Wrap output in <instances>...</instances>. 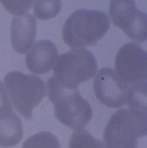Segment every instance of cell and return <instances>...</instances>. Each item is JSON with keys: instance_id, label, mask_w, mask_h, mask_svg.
<instances>
[{"instance_id": "6da1fadb", "label": "cell", "mask_w": 147, "mask_h": 148, "mask_svg": "<svg viewBox=\"0 0 147 148\" xmlns=\"http://www.w3.org/2000/svg\"><path fill=\"white\" fill-rule=\"evenodd\" d=\"M110 27V18L105 12L80 9L67 18L62 37L69 47H84L96 44L106 34Z\"/></svg>"}, {"instance_id": "7a4b0ae2", "label": "cell", "mask_w": 147, "mask_h": 148, "mask_svg": "<svg viewBox=\"0 0 147 148\" xmlns=\"http://www.w3.org/2000/svg\"><path fill=\"white\" fill-rule=\"evenodd\" d=\"M47 91L55 116L61 123L76 130L83 129L89 124L92 118V108L77 88H63L53 76L47 81Z\"/></svg>"}, {"instance_id": "3957f363", "label": "cell", "mask_w": 147, "mask_h": 148, "mask_svg": "<svg viewBox=\"0 0 147 148\" xmlns=\"http://www.w3.org/2000/svg\"><path fill=\"white\" fill-rule=\"evenodd\" d=\"M147 119V109L116 111L104 130V148H137L139 138L146 135Z\"/></svg>"}, {"instance_id": "277c9868", "label": "cell", "mask_w": 147, "mask_h": 148, "mask_svg": "<svg viewBox=\"0 0 147 148\" xmlns=\"http://www.w3.org/2000/svg\"><path fill=\"white\" fill-rule=\"evenodd\" d=\"M4 84L15 110L26 119H31L33 109L45 96V82L36 76L16 71L6 75Z\"/></svg>"}, {"instance_id": "5b68a950", "label": "cell", "mask_w": 147, "mask_h": 148, "mask_svg": "<svg viewBox=\"0 0 147 148\" xmlns=\"http://www.w3.org/2000/svg\"><path fill=\"white\" fill-rule=\"evenodd\" d=\"M97 70V62L90 51L86 48L74 49L58 58L54 66V77L63 88L74 89L92 78Z\"/></svg>"}, {"instance_id": "8992f818", "label": "cell", "mask_w": 147, "mask_h": 148, "mask_svg": "<svg viewBox=\"0 0 147 148\" xmlns=\"http://www.w3.org/2000/svg\"><path fill=\"white\" fill-rule=\"evenodd\" d=\"M115 72L130 88L147 85V53L138 43L123 45L115 60Z\"/></svg>"}, {"instance_id": "52a82bcc", "label": "cell", "mask_w": 147, "mask_h": 148, "mask_svg": "<svg viewBox=\"0 0 147 148\" xmlns=\"http://www.w3.org/2000/svg\"><path fill=\"white\" fill-rule=\"evenodd\" d=\"M109 12L113 23L135 42L144 43L147 38V15L135 1H111Z\"/></svg>"}, {"instance_id": "ba28073f", "label": "cell", "mask_w": 147, "mask_h": 148, "mask_svg": "<svg viewBox=\"0 0 147 148\" xmlns=\"http://www.w3.org/2000/svg\"><path fill=\"white\" fill-rule=\"evenodd\" d=\"M96 97L103 104L119 108L128 103L130 88L122 81L111 68L99 70L93 83Z\"/></svg>"}, {"instance_id": "9c48e42d", "label": "cell", "mask_w": 147, "mask_h": 148, "mask_svg": "<svg viewBox=\"0 0 147 148\" xmlns=\"http://www.w3.org/2000/svg\"><path fill=\"white\" fill-rule=\"evenodd\" d=\"M58 55V48L53 42L49 40L38 41L30 48L26 55V66L32 73L45 74L52 69Z\"/></svg>"}, {"instance_id": "30bf717a", "label": "cell", "mask_w": 147, "mask_h": 148, "mask_svg": "<svg viewBox=\"0 0 147 148\" xmlns=\"http://www.w3.org/2000/svg\"><path fill=\"white\" fill-rule=\"evenodd\" d=\"M36 19L30 14L13 18L10 27L11 40L16 52L24 54L30 50L36 38Z\"/></svg>"}, {"instance_id": "8fae6325", "label": "cell", "mask_w": 147, "mask_h": 148, "mask_svg": "<svg viewBox=\"0 0 147 148\" xmlns=\"http://www.w3.org/2000/svg\"><path fill=\"white\" fill-rule=\"evenodd\" d=\"M23 134L21 118L12 106L0 110V145L10 147L17 145Z\"/></svg>"}, {"instance_id": "7c38bea8", "label": "cell", "mask_w": 147, "mask_h": 148, "mask_svg": "<svg viewBox=\"0 0 147 148\" xmlns=\"http://www.w3.org/2000/svg\"><path fill=\"white\" fill-rule=\"evenodd\" d=\"M22 148H61L56 136L49 132H41L24 142Z\"/></svg>"}, {"instance_id": "4fadbf2b", "label": "cell", "mask_w": 147, "mask_h": 148, "mask_svg": "<svg viewBox=\"0 0 147 148\" xmlns=\"http://www.w3.org/2000/svg\"><path fill=\"white\" fill-rule=\"evenodd\" d=\"M68 148H104L102 141L94 138L86 130L74 132L69 140Z\"/></svg>"}, {"instance_id": "5bb4252c", "label": "cell", "mask_w": 147, "mask_h": 148, "mask_svg": "<svg viewBox=\"0 0 147 148\" xmlns=\"http://www.w3.org/2000/svg\"><path fill=\"white\" fill-rule=\"evenodd\" d=\"M60 1H34L33 11L36 18L41 20H48L56 16L61 10Z\"/></svg>"}, {"instance_id": "9a60e30c", "label": "cell", "mask_w": 147, "mask_h": 148, "mask_svg": "<svg viewBox=\"0 0 147 148\" xmlns=\"http://www.w3.org/2000/svg\"><path fill=\"white\" fill-rule=\"evenodd\" d=\"M33 1H1L8 11L18 16L25 14L31 8Z\"/></svg>"}]
</instances>
